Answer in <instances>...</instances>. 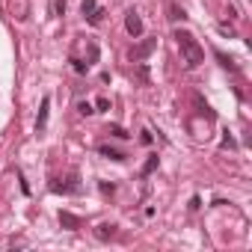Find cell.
Instances as JSON below:
<instances>
[{"instance_id": "1", "label": "cell", "mask_w": 252, "mask_h": 252, "mask_svg": "<svg viewBox=\"0 0 252 252\" xmlns=\"http://www.w3.org/2000/svg\"><path fill=\"white\" fill-rule=\"evenodd\" d=\"M175 42H178L181 57H184V63H187L190 68H196V65L205 63V48L199 45V39H196L190 30H178V33H175Z\"/></svg>"}, {"instance_id": "2", "label": "cell", "mask_w": 252, "mask_h": 252, "mask_svg": "<svg viewBox=\"0 0 252 252\" xmlns=\"http://www.w3.org/2000/svg\"><path fill=\"white\" fill-rule=\"evenodd\" d=\"M80 12H83V18H86L89 24H101V15H104V9L95 3V0H83V3H80Z\"/></svg>"}, {"instance_id": "3", "label": "cell", "mask_w": 252, "mask_h": 252, "mask_svg": "<svg viewBox=\"0 0 252 252\" xmlns=\"http://www.w3.org/2000/svg\"><path fill=\"white\" fill-rule=\"evenodd\" d=\"M125 30H128L134 39H137V36H143V18H140L134 9H128V15H125Z\"/></svg>"}, {"instance_id": "4", "label": "cell", "mask_w": 252, "mask_h": 252, "mask_svg": "<svg viewBox=\"0 0 252 252\" xmlns=\"http://www.w3.org/2000/svg\"><path fill=\"white\" fill-rule=\"evenodd\" d=\"M48 113H51V95L42 98V107H39V116H36V134H42L48 128Z\"/></svg>"}, {"instance_id": "5", "label": "cell", "mask_w": 252, "mask_h": 252, "mask_svg": "<svg viewBox=\"0 0 252 252\" xmlns=\"http://www.w3.org/2000/svg\"><path fill=\"white\" fill-rule=\"evenodd\" d=\"M60 225L68 228V231H77V228L83 225V220H80L77 214H71V211H60Z\"/></svg>"}, {"instance_id": "6", "label": "cell", "mask_w": 252, "mask_h": 252, "mask_svg": "<svg viewBox=\"0 0 252 252\" xmlns=\"http://www.w3.org/2000/svg\"><path fill=\"white\" fill-rule=\"evenodd\" d=\"M155 48H158V39H149V42H143V45H137V48L131 51V60H146Z\"/></svg>"}, {"instance_id": "7", "label": "cell", "mask_w": 252, "mask_h": 252, "mask_svg": "<svg viewBox=\"0 0 252 252\" xmlns=\"http://www.w3.org/2000/svg\"><path fill=\"white\" fill-rule=\"evenodd\" d=\"M98 152H101L107 160H116V163H122L125 158H128L125 152H119V149H113V146H107V143H104V146H98Z\"/></svg>"}, {"instance_id": "8", "label": "cell", "mask_w": 252, "mask_h": 252, "mask_svg": "<svg viewBox=\"0 0 252 252\" xmlns=\"http://www.w3.org/2000/svg\"><path fill=\"white\" fill-rule=\"evenodd\" d=\"M116 228H119L116 222H101V225L95 228V237H98V240H110V237H116Z\"/></svg>"}, {"instance_id": "9", "label": "cell", "mask_w": 252, "mask_h": 252, "mask_svg": "<svg viewBox=\"0 0 252 252\" xmlns=\"http://www.w3.org/2000/svg\"><path fill=\"white\" fill-rule=\"evenodd\" d=\"M9 9L18 21H24L27 18V0H9Z\"/></svg>"}, {"instance_id": "10", "label": "cell", "mask_w": 252, "mask_h": 252, "mask_svg": "<svg viewBox=\"0 0 252 252\" xmlns=\"http://www.w3.org/2000/svg\"><path fill=\"white\" fill-rule=\"evenodd\" d=\"M158 163H160V160H158V155H149V160L143 163V172H140V175H143V178H149V175L158 169Z\"/></svg>"}, {"instance_id": "11", "label": "cell", "mask_w": 252, "mask_h": 252, "mask_svg": "<svg viewBox=\"0 0 252 252\" xmlns=\"http://www.w3.org/2000/svg\"><path fill=\"white\" fill-rule=\"evenodd\" d=\"M217 60H220V65H222V68H228V71H237V63H234L231 57H225L222 51H217Z\"/></svg>"}, {"instance_id": "12", "label": "cell", "mask_w": 252, "mask_h": 252, "mask_svg": "<svg viewBox=\"0 0 252 252\" xmlns=\"http://www.w3.org/2000/svg\"><path fill=\"white\" fill-rule=\"evenodd\" d=\"M107 134H113V137H119V140H131V134L122 128V125H110L107 128Z\"/></svg>"}, {"instance_id": "13", "label": "cell", "mask_w": 252, "mask_h": 252, "mask_svg": "<svg viewBox=\"0 0 252 252\" xmlns=\"http://www.w3.org/2000/svg\"><path fill=\"white\" fill-rule=\"evenodd\" d=\"M169 18H172V21H184V18H187V12H184L178 3H169Z\"/></svg>"}, {"instance_id": "14", "label": "cell", "mask_w": 252, "mask_h": 252, "mask_svg": "<svg viewBox=\"0 0 252 252\" xmlns=\"http://www.w3.org/2000/svg\"><path fill=\"white\" fill-rule=\"evenodd\" d=\"M193 101H196V104H199V110H202V113H205V116H208V119H214V110H211V107H208V104H205V101H202V95H193Z\"/></svg>"}, {"instance_id": "15", "label": "cell", "mask_w": 252, "mask_h": 252, "mask_svg": "<svg viewBox=\"0 0 252 252\" xmlns=\"http://www.w3.org/2000/svg\"><path fill=\"white\" fill-rule=\"evenodd\" d=\"M71 68H74L77 74H86V68H89V63H83V60H71Z\"/></svg>"}, {"instance_id": "16", "label": "cell", "mask_w": 252, "mask_h": 252, "mask_svg": "<svg viewBox=\"0 0 252 252\" xmlns=\"http://www.w3.org/2000/svg\"><path fill=\"white\" fill-rule=\"evenodd\" d=\"M77 110H80V116H92V113H95L89 101H80V104H77Z\"/></svg>"}, {"instance_id": "17", "label": "cell", "mask_w": 252, "mask_h": 252, "mask_svg": "<svg viewBox=\"0 0 252 252\" xmlns=\"http://www.w3.org/2000/svg\"><path fill=\"white\" fill-rule=\"evenodd\" d=\"M220 146H222V149H234L237 143H234V137H231V134L225 131V137H222V143H220Z\"/></svg>"}, {"instance_id": "18", "label": "cell", "mask_w": 252, "mask_h": 252, "mask_svg": "<svg viewBox=\"0 0 252 252\" xmlns=\"http://www.w3.org/2000/svg\"><path fill=\"white\" fill-rule=\"evenodd\" d=\"M98 187H101V193H104V196H113V190H116V184H110V181H101Z\"/></svg>"}, {"instance_id": "19", "label": "cell", "mask_w": 252, "mask_h": 252, "mask_svg": "<svg viewBox=\"0 0 252 252\" xmlns=\"http://www.w3.org/2000/svg\"><path fill=\"white\" fill-rule=\"evenodd\" d=\"M95 107L104 113V110H110V101H107V98H98V101H95ZM98 110H95V113H98Z\"/></svg>"}, {"instance_id": "20", "label": "cell", "mask_w": 252, "mask_h": 252, "mask_svg": "<svg viewBox=\"0 0 252 252\" xmlns=\"http://www.w3.org/2000/svg\"><path fill=\"white\" fill-rule=\"evenodd\" d=\"M140 143H143V146H152V131H143V137H140Z\"/></svg>"}, {"instance_id": "21", "label": "cell", "mask_w": 252, "mask_h": 252, "mask_svg": "<svg viewBox=\"0 0 252 252\" xmlns=\"http://www.w3.org/2000/svg\"><path fill=\"white\" fill-rule=\"evenodd\" d=\"M199 208H202V199H199V196H193V199H190V211H199Z\"/></svg>"}, {"instance_id": "22", "label": "cell", "mask_w": 252, "mask_h": 252, "mask_svg": "<svg viewBox=\"0 0 252 252\" xmlns=\"http://www.w3.org/2000/svg\"><path fill=\"white\" fill-rule=\"evenodd\" d=\"M54 9H57V15H65V0H57Z\"/></svg>"}, {"instance_id": "23", "label": "cell", "mask_w": 252, "mask_h": 252, "mask_svg": "<svg viewBox=\"0 0 252 252\" xmlns=\"http://www.w3.org/2000/svg\"><path fill=\"white\" fill-rule=\"evenodd\" d=\"M140 77H143V80H149V65H146V63L140 65Z\"/></svg>"}]
</instances>
